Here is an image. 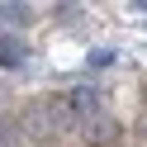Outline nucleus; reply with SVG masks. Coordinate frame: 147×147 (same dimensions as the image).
I'll return each instance as SVG.
<instances>
[{
    "label": "nucleus",
    "instance_id": "nucleus-5",
    "mask_svg": "<svg viewBox=\"0 0 147 147\" xmlns=\"http://www.w3.org/2000/svg\"><path fill=\"white\" fill-rule=\"evenodd\" d=\"M0 24H5V5H0Z\"/></svg>",
    "mask_w": 147,
    "mask_h": 147
},
{
    "label": "nucleus",
    "instance_id": "nucleus-4",
    "mask_svg": "<svg viewBox=\"0 0 147 147\" xmlns=\"http://www.w3.org/2000/svg\"><path fill=\"white\" fill-rule=\"evenodd\" d=\"M128 5H133V10H142V14H147V0H128Z\"/></svg>",
    "mask_w": 147,
    "mask_h": 147
},
{
    "label": "nucleus",
    "instance_id": "nucleus-3",
    "mask_svg": "<svg viewBox=\"0 0 147 147\" xmlns=\"http://www.w3.org/2000/svg\"><path fill=\"white\" fill-rule=\"evenodd\" d=\"M19 62H24V48L14 38H5V43H0V67H19Z\"/></svg>",
    "mask_w": 147,
    "mask_h": 147
},
{
    "label": "nucleus",
    "instance_id": "nucleus-1",
    "mask_svg": "<svg viewBox=\"0 0 147 147\" xmlns=\"http://www.w3.org/2000/svg\"><path fill=\"white\" fill-rule=\"evenodd\" d=\"M71 119H76V114H71L67 100H38V105L24 114V128H29L33 138H57L62 128L71 123Z\"/></svg>",
    "mask_w": 147,
    "mask_h": 147
},
{
    "label": "nucleus",
    "instance_id": "nucleus-2",
    "mask_svg": "<svg viewBox=\"0 0 147 147\" xmlns=\"http://www.w3.org/2000/svg\"><path fill=\"white\" fill-rule=\"evenodd\" d=\"M119 128H123V123H119L114 114H105V109H100V114H90V119H81V133H86V142H95V147L114 142Z\"/></svg>",
    "mask_w": 147,
    "mask_h": 147
}]
</instances>
